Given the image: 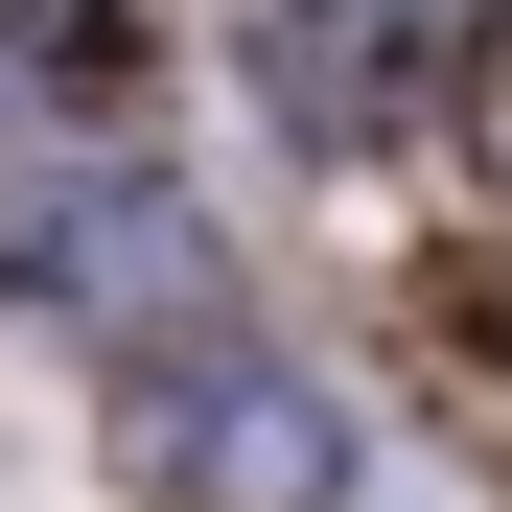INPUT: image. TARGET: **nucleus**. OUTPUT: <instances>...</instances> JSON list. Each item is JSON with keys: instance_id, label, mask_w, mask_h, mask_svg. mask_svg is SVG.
<instances>
[{"instance_id": "obj_1", "label": "nucleus", "mask_w": 512, "mask_h": 512, "mask_svg": "<svg viewBox=\"0 0 512 512\" xmlns=\"http://www.w3.org/2000/svg\"><path fill=\"white\" fill-rule=\"evenodd\" d=\"M187 466H210V489H303V466H326V396H303V373H210V396H187Z\"/></svg>"}]
</instances>
